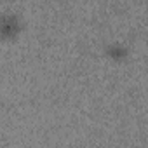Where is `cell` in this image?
<instances>
[{
    "instance_id": "7a4b0ae2",
    "label": "cell",
    "mask_w": 148,
    "mask_h": 148,
    "mask_svg": "<svg viewBox=\"0 0 148 148\" xmlns=\"http://www.w3.org/2000/svg\"><path fill=\"white\" fill-rule=\"evenodd\" d=\"M108 54H110V56H115L117 59H119V58L122 59V58L127 54V49H125L124 45H120V44H115L113 47H110V49H108Z\"/></svg>"
},
{
    "instance_id": "6da1fadb",
    "label": "cell",
    "mask_w": 148,
    "mask_h": 148,
    "mask_svg": "<svg viewBox=\"0 0 148 148\" xmlns=\"http://www.w3.org/2000/svg\"><path fill=\"white\" fill-rule=\"evenodd\" d=\"M19 30V19L12 14H5L0 18V37L9 38L12 35H16Z\"/></svg>"
}]
</instances>
